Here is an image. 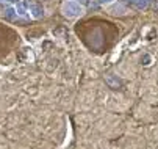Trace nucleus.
Here are the masks:
<instances>
[{
    "label": "nucleus",
    "mask_w": 158,
    "mask_h": 149,
    "mask_svg": "<svg viewBox=\"0 0 158 149\" xmlns=\"http://www.w3.org/2000/svg\"><path fill=\"white\" fill-rule=\"evenodd\" d=\"M63 13L67 17H77L83 13V8L80 6V3L74 2V0H69V2H66L63 5Z\"/></svg>",
    "instance_id": "f257e3e1"
},
{
    "label": "nucleus",
    "mask_w": 158,
    "mask_h": 149,
    "mask_svg": "<svg viewBox=\"0 0 158 149\" xmlns=\"http://www.w3.org/2000/svg\"><path fill=\"white\" fill-rule=\"evenodd\" d=\"M106 83L110 85V87H111L113 90H118V88L121 87V80H119L118 77H114V75H113V74L106 75Z\"/></svg>",
    "instance_id": "f03ea898"
},
{
    "label": "nucleus",
    "mask_w": 158,
    "mask_h": 149,
    "mask_svg": "<svg viewBox=\"0 0 158 149\" xmlns=\"http://www.w3.org/2000/svg\"><path fill=\"white\" fill-rule=\"evenodd\" d=\"M30 13L33 14V17H41V16L44 14V11H42V8H41L39 5H33L31 10H30Z\"/></svg>",
    "instance_id": "7ed1b4c3"
},
{
    "label": "nucleus",
    "mask_w": 158,
    "mask_h": 149,
    "mask_svg": "<svg viewBox=\"0 0 158 149\" xmlns=\"http://www.w3.org/2000/svg\"><path fill=\"white\" fill-rule=\"evenodd\" d=\"M141 61H143V65L147 66V65H150V57H149V55H144V57L141 58Z\"/></svg>",
    "instance_id": "20e7f679"
},
{
    "label": "nucleus",
    "mask_w": 158,
    "mask_h": 149,
    "mask_svg": "<svg viewBox=\"0 0 158 149\" xmlns=\"http://www.w3.org/2000/svg\"><path fill=\"white\" fill-rule=\"evenodd\" d=\"M74 2H77V3H85L86 0H74Z\"/></svg>",
    "instance_id": "39448f33"
},
{
    "label": "nucleus",
    "mask_w": 158,
    "mask_h": 149,
    "mask_svg": "<svg viewBox=\"0 0 158 149\" xmlns=\"http://www.w3.org/2000/svg\"><path fill=\"white\" fill-rule=\"evenodd\" d=\"M100 3H106V2H111V0H99Z\"/></svg>",
    "instance_id": "423d86ee"
}]
</instances>
